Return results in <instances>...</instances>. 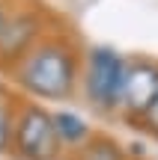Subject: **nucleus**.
<instances>
[{
  "instance_id": "7ed1b4c3",
  "label": "nucleus",
  "mask_w": 158,
  "mask_h": 160,
  "mask_svg": "<svg viewBox=\"0 0 158 160\" xmlns=\"http://www.w3.org/2000/svg\"><path fill=\"white\" fill-rule=\"evenodd\" d=\"M12 151L21 160H57L63 142L54 128V113L42 110L39 104L21 107L12 128Z\"/></svg>"
},
{
  "instance_id": "0eeeda50",
  "label": "nucleus",
  "mask_w": 158,
  "mask_h": 160,
  "mask_svg": "<svg viewBox=\"0 0 158 160\" xmlns=\"http://www.w3.org/2000/svg\"><path fill=\"white\" fill-rule=\"evenodd\" d=\"M75 160H128V157L111 137H93L81 151H75Z\"/></svg>"
},
{
  "instance_id": "9d476101",
  "label": "nucleus",
  "mask_w": 158,
  "mask_h": 160,
  "mask_svg": "<svg viewBox=\"0 0 158 160\" xmlns=\"http://www.w3.org/2000/svg\"><path fill=\"white\" fill-rule=\"evenodd\" d=\"M6 18H9V12H6L3 6H0V30H3V24H6Z\"/></svg>"
},
{
  "instance_id": "20e7f679",
  "label": "nucleus",
  "mask_w": 158,
  "mask_h": 160,
  "mask_svg": "<svg viewBox=\"0 0 158 160\" xmlns=\"http://www.w3.org/2000/svg\"><path fill=\"white\" fill-rule=\"evenodd\" d=\"M42 42V15L33 9L9 12L0 30V65H18Z\"/></svg>"
},
{
  "instance_id": "39448f33",
  "label": "nucleus",
  "mask_w": 158,
  "mask_h": 160,
  "mask_svg": "<svg viewBox=\"0 0 158 160\" xmlns=\"http://www.w3.org/2000/svg\"><path fill=\"white\" fill-rule=\"evenodd\" d=\"M158 101V62L149 59H131L125 68V83H123V110L128 119L140 122L146 110Z\"/></svg>"
},
{
  "instance_id": "6e6552de",
  "label": "nucleus",
  "mask_w": 158,
  "mask_h": 160,
  "mask_svg": "<svg viewBox=\"0 0 158 160\" xmlns=\"http://www.w3.org/2000/svg\"><path fill=\"white\" fill-rule=\"evenodd\" d=\"M12 128H15V122H12L9 113L0 107V154H6V151L12 148Z\"/></svg>"
},
{
  "instance_id": "423d86ee",
  "label": "nucleus",
  "mask_w": 158,
  "mask_h": 160,
  "mask_svg": "<svg viewBox=\"0 0 158 160\" xmlns=\"http://www.w3.org/2000/svg\"><path fill=\"white\" fill-rule=\"evenodd\" d=\"M54 128H57V137L63 142V148H72V151H81L93 139L90 122L84 116L72 113V110H57L54 113Z\"/></svg>"
},
{
  "instance_id": "1a4fd4ad",
  "label": "nucleus",
  "mask_w": 158,
  "mask_h": 160,
  "mask_svg": "<svg viewBox=\"0 0 158 160\" xmlns=\"http://www.w3.org/2000/svg\"><path fill=\"white\" fill-rule=\"evenodd\" d=\"M140 125L146 128V131L152 133V137H158V101H155L152 107L146 110V116H143V119H140Z\"/></svg>"
},
{
  "instance_id": "f03ea898",
  "label": "nucleus",
  "mask_w": 158,
  "mask_h": 160,
  "mask_svg": "<svg viewBox=\"0 0 158 160\" xmlns=\"http://www.w3.org/2000/svg\"><path fill=\"white\" fill-rule=\"evenodd\" d=\"M125 68L128 59H123L113 48L95 45L84 57V71H81V89L90 107L99 113H113L123 104V83H125Z\"/></svg>"
},
{
  "instance_id": "f257e3e1",
  "label": "nucleus",
  "mask_w": 158,
  "mask_h": 160,
  "mask_svg": "<svg viewBox=\"0 0 158 160\" xmlns=\"http://www.w3.org/2000/svg\"><path fill=\"white\" fill-rule=\"evenodd\" d=\"M84 62L72 42L42 39L21 62L15 65V80L21 89L42 101H69L78 89Z\"/></svg>"
}]
</instances>
